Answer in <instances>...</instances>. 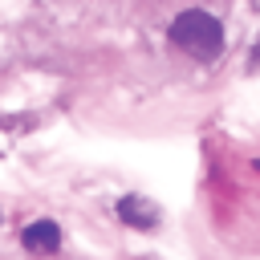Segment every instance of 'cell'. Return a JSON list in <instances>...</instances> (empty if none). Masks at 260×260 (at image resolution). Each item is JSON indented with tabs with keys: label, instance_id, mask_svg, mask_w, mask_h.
Returning a JSON list of instances; mask_svg holds the SVG:
<instances>
[{
	"label": "cell",
	"instance_id": "3957f363",
	"mask_svg": "<svg viewBox=\"0 0 260 260\" xmlns=\"http://www.w3.org/2000/svg\"><path fill=\"white\" fill-rule=\"evenodd\" d=\"M118 215H122L130 228H138V232H150V228L158 223V207L146 203V199H138V195H126V199L118 203Z\"/></svg>",
	"mask_w": 260,
	"mask_h": 260
},
{
	"label": "cell",
	"instance_id": "7a4b0ae2",
	"mask_svg": "<svg viewBox=\"0 0 260 260\" xmlns=\"http://www.w3.org/2000/svg\"><path fill=\"white\" fill-rule=\"evenodd\" d=\"M20 240H24L28 252H57L61 248V228L53 219H37V223H28L20 232Z\"/></svg>",
	"mask_w": 260,
	"mask_h": 260
},
{
	"label": "cell",
	"instance_id": "6da1fadb",
	"mask_svg": "<svg viewBox=\"0 0 260 260\" xmlns=\"http://www.w3.org/2000/svg\"><path fill=\"white\" fill-rule=\"evenodd\" d=\"M171 41L191 57H215L223 49V28H219V20L211 12L187 8V12H179L171 20Z\"/></svg>",
	"mask_w": 260,
	"mask_h": 260
},
{
	"label": "cell",
	"instance_id": "277c9868",
	"mask_svg": "<svg viewBox=\"0 0 260 260\" xmlns=\"http://www.w3.org/2000/svg\"><path fill=\"white\" fill-rule=\"evenodd\" d=\"M256 171H260V162H256Z\"/></svg>",
	"mask_w": 260,
	"mask_h": 260
}]
</instances>
